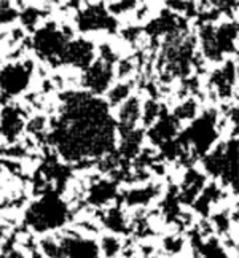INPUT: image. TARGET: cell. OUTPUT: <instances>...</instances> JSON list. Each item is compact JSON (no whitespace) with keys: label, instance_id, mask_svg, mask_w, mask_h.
<instances>
[{"label":"cell","instance_id":"603a6c76","mask_svg":"<svg viewBox=\"0 0 239 258\" xmlns=\"http://www.w3.org/2000/svg\"><path fill=\"white\" fill-rule=\"evenodd\" d=\"M163 108L155 99H148V101L142 102V115H141V123L144 127H152L158 118L161 116Z\"/></svg>","mask_w":239,"mask_h":258},{"label":"cell","instance_id":"f1b7e54d","mask_svg":"<svg viewBox=\"0 0 239 258\" xmlns=\"http://www.w3.org/2000/svg\"><path fill=\"white\" fill-rule=\"evenodd\" d=\"M18 18V12L10 2H0V24H10Z\"/></svg>","mask_w":239,"mask_h":258},{"label":"cell","instance_id":"e0dca14e","mask_svg":"<svg viewBox=\"0 0 239 258\" xmlns=\"http://www.w3.org/2000/svg\"><path fill=\"white\" fill-rule=\"evenodd\" d=\"M222 196V188L218 186L215 182H211V183H206V186L203 188V191L199 193V196L195 200L193 203V209L201 214V215H209L211 209L214 207V204L218 203Z\"/></svg>","mask_w":239,"mask_h":258},{"label":"cell","instance_id":"484cf974","mask_svg":"<svg viewBox=\"0 0 239 258\" xmlns=\"http://www.w3.org/2000/svg\"><path fill=\"white\" fill-rule=\"evenodd\" d=\"M185 245V239L181 234H171V236H166L164 241H163V250L167 255H175L178 253Z\"/></svg>","mask_w":239,"mask_h":258},{"label":"cell","instance_id":"ac0fdd59","mask_svg":"<svg viewBox=\"0 0 239 258\" xmlns=\"http://www.w3.org/2000/svg\"><path fill=\"white\" fill-rule=\"evenodd\" d=\"M116 196V186L110 180H99L89 186L88 201L93 206H105L115 200Z\"/></svg>","mask_w":239,"mask_h":258},{"label":"cell","instance_id":"d4e9b609","mask_svg":"<svg viewBox=\"0 0 239 258\" xmlns=\"http://www.w3.org/2000/svg\"><path fill=\"white\" fill-rule=\"evenodd\" d=\"M122 242L115 234H105L101 241V247L99 250L104 255V258H116L118 253L122 252Z\"/></svg>","mask_w":239,"mask_h":258},{"label":"cell","instance_id":"3957f363","mask_svg":"<svg viewBox=\"0 0 239 258\" xmlns=\"http://www.w3.org/2000/svg\"><path fill=\"white\" fill-rule=\"evenodd\" d=\"M218 137V120L217 112L207 110L203 115H198L192 121L190 127L177 137L178 144L192 150L195 155H206L214 147Z\"/></svg>","mask_w":239,"mask_h":258},{"label":"cell","instance_id":"7a4b0ae2","mask_svg":"<svg viewBox=\"0 0 239 258\" xmlns=\"http://www.w3.org/2000/svg\"><path fill=\"white\" fill-rule=\"evenodd\" d=\"M69 217L66 203L57 195L46 193L38 201L29 206L24 223L35 233H46L63 226Z\"/></svg>","mask_w":239,"mask_h":258},{"label":"cell","instance_id":"4dcf8cb0","mask_svg":"<svg viewBox=\"0 0 239 258\" xmlns=\"http://www.w3.org/2000/svg\"><path fill=\"white\" fill-rule=\"evenodd\" d=\"M26 129H27V133H31V134H37V136L43 134L45 129H46L45 116H35V118H32V120L26 124Z\"/></svg>","mask_w":239,"mask_h":258},{"label":"cell","instance_id":"d6a6232c","mask_svg":"<svg viewBox=\"0 0 239 258\" xmlns=\"http://www.w3.org/2000/svg\"><path fill=\"white\" fill-rule=\"evenodd\" d=\"M142 31H144V29H141V27H129V29H123L122 35H123L125 40L136 43L139 40V37L142 35Z\"/></svg>","mask_w":239,"mask_h":258},{"label":"cell","instance_id":"7c38bea8","mask_svg":"<svg viewBox=\"0 0 239 258\" xmlns=\"http://www.w3.org/2000/svg\"><path fill=\"white\" fill-rule=\"evenodd\" d=\"M206 186V174L199 172L195 167H190L182 177L181 185L177 186V201L178 204L190 206Z\"/></svg>","mask_w":239,"mask_h":258},{"label":"cell","instance_id":"83f0119b","mask_svg":"<svg viewBox=\"0 0 239 258\" xmlns=\"http://www.w3.org/2000/svg\"><path fill=\"white\" fill-rule=\"evenodd\" d=\"M137 7H139L137 2H110L105 10H107V13L113 18V16L125 15L128 12H134V10H137Z\"/></svg>","mask_w":239,"mask_h":258},{"label":"cell","instance_id":"9c48e42d","mask_svg":"<svg viewBox=\"0 0 239 258\" xmlns=\"http://www.w3.org/2000/svg\"><path fill=\"white\" fill-rule=\"evenodd\" d=\"M237 82V66L236 59H228V61L217 71L212 72L209 78V86L214 89L218 99H230L233 89Z\"/></svg>","mask_w":239,"mask_h":258},{"label":"cell","instance_id":"52a82bcc","mask_svg":"<svg viewBox=\"0 0 239 258\" xmlns=\"http://www.w3.org/2000/svg\"><path fill=\"white\" fill-rule=\"evenodd\" d=\"M61 244L64 258H101V250L96 241L83 237L82 234L67 231L61 236H56Z\"/></svg>","mask_w":239,"mask_h":258},{"label":"cell","instance_id":"836d02e7","mask_svg":"<svg viewBox=\"0 0 239 258\" xmlns=\"http://www.w3.org/2000/svg\"><path fill=\"white\" fill-rule=\"evenodd\" d=\"M0 239H2V230H0Z\"/></svg>","mask_w":239,"mask_h":258},{"label":"cell","instance_id":"ba28073f","mask_svg":"<svg viewBox=\"0 0 239 258\" xmlns=\"http://www.w3.org/2000/svg\"><path fill=\"white\" fill-rule=\"evenodd\" d=\"M113 78H115L113 66L101 61V59H96L91 66L83 71L82 85L91 94L97 96V94H102L107 91L108 86L112 85Z\"/></svg>","mask_w":239,"mask_h":258},{"label":"cell","instance_id":"9a60e30c","mask_svg":"<svg viewBox=\"0 0 239 258\" xmlns=\"http://www.w3.org/2000/svg\"><path fill=\"white\" fill-rule=\"evenodd\" d=\"M158 196H161V185L158 183H147L137 188H131L128 190L123 196L125 204L128 207H145L150 203H153Z\"/></svg>","mask_w":239,"mask_h":258},{"label":"cell","instance_id":"8992f818","mask_svg":"<svg viewBox=\"0 0 239 258\" xmlns=\"http://www.w3.org/2000/svg\"><path fill=\"white\" fill-rule=\"evenodd\" d=\"M77 27L82 32H93V31H108L113 32L116 29V21L107 13L102 4L88 5L77 15Z\"/></svg>","mask_w":239,"mask_h":258},{"label":"cell","instance_id":"f546056e","mask_svg":"<svg viewBox=\"0 0 239 258\" xmlns=\"http://www.w3.org/2000/svg\"><path fill=\"white\" fill-rule=\"evenodd\" d=\"M136 69V64L133 62V59H122V61H118L116 64V77L119 78V80L126 82L129 77H131V74L134 72Z\"/></svg>","mask_w":239,"mask_h":258},{"label":"cell","instance_id":"4fadbf2b","mask_svg":"<svg viewBox=\"0 0 239 258\" xmlns=\"http://www.w3.org/2000/svg\"><path fill=\"white\" fill-rule=\"evenodd\" d=\"M181 131V123H178L172 115L169 113H161V116L158 118V121L148 127V141L152 142V145L161 147L167 142L175 141V137L178 136Z\"/></svg>","mask_w":239,"mask_h":258},{"label":"cell","instance_id":"2e32d148","mask_svg":"<svg viewBox=\"0 0 239 258\" xmlns=\"http://www.w3.org/2000/svg\"><path fill=\"white\" fill-rule=\"evenodd\" d=\"M220 180L223 185L233 186V191L236 195V188H237V137H231L230 141L225 142V167L220 175Z\"/></svg>","mask_w":239,"mask_h":258},{"label":"cell","instance_id":"4316f807","mask_svg":"<svg viewBox=\"0 0 239 258\" xmlns=\"http://www.w3.org/2000/svg\"><path fill=\"white\" fill-rule=\"evenodd\" d=\"M42 12H40L38 8H34V7H27L23 15H21V21L23 24L29 29V31H35V27L38 24V21L42 19Z\"/></svg>","mask_w":239,"mask_h":258},{"label":"cell","instance_id":"277c9868","mask_svg":"<svg viewBox=\"0 0 239 258\" xmlns=\"http://www.w3.org/2000/svg\"><path fill=\"white\" fill-rule=\"evenodd\" d=\"M72 37L74 32L71 31V27L57 29L56 24L51 23L37 29L34 35V48L43 61L53 66H59L64 49L69 42H72Z\"/></svg>","mask_w":239,"mask_h":258},{"label":"cell","instance_id":"30bf717a","mask_svg":"<svg viewBox=\"0 0 239 258\" xmlns=\"http://www.w3.org/2000/svg\"><path fill=\"white\" fill-rule=\"evenodd\" d=\"M26 127V113L19 108V105H7L0 112V134L5 141L13 145V142Z\"/></svg>","mask_w":239,"mask_h":258},{"label":"cell","instance_id":"6da1fadb","mask_svg":"<svg viewBox=\"0 0 239 258\" xmlns=\"http://www.w3.org/2000/svg\"><path fill=\"white\" fill-rule=\"evenodd\" d=\"M198 38L201 42L203 57L209 61L218 62L225 54H236L237 43V23L226 21L215 26L214 23L201 24L198 32Z\"/></svg>","mask_w":239,"mask_h":258},{"label":"cell","instance_id":"44dd1931","mask_svg":"<svg viewBox=\"0 0 239 258\" xmlns=\"http://www.w3.org/2000/svg\"><path fill=\"white\" fill-rule=\"evenodd\" d=\"M198 115H199V105H198L195 97L184 99L182 104H178L174 108V112H172V116L178 123H182V121H190L192 123Z\"/></svg>","mask_w":239,"mask_h":258},{"label":"cell","instance_id":"5bb4252c","mask_svg":"<svg viewBox=\"0 0 239 258\" xmlns=\"http://www.w3.org/2000/svg\"><path fill=\"white\" fill-rule=\"evenodd\" d=\"M142 115V101L137 96H129L126 101L118 107L116 129H136L141 123Z\"/></svg>","mask_w":239,"mask_h":258},{"label":"cell","instance_id":"d6986e66","mask_svg":"<svg viewBox=\"0 0 239 258\" xmlns=\"http://www.w3.org/2000/svg\"><path fill=\"white\" fill-rule=\"evenodd\" d=\"M193 252L196 258H233L214 236L204 239L196 249H193Z\"/></svg>","mask_w":239,"mask_h":258},{"label":"cell","instance_id":"1f68e13d","mask_svg":"<svg viewBox=\"0 0 239 258\" xmlns=\"http://www.w3.org/2000/svg\"><path fill=\"white\" fill-rule=\"evenodd\" d=\"M99 53H101V56H99V59L107 64H115L118 62V57H116V53L112 49V46L108 45V43H104L101 48H99Z\"/></svg>","mask_w":239,"mask_h":258},{"label":"cell","instance_id":"cb8c5ba5","mask_svg":"<svg viewBox=\"0 0 239 258\" xmlns=\"http://www.w3.org/2000/svg\"><path fill=\"white\" fill-rule=\"evenodd\" d=\"M214 228V233L218 234H228L231 230V211L230 209H223L212 214V220H209Z\"/></svg>","mask_w":239,"mask_h":258},{"label":"cell","instance_id":"ffe728a7","mask_svg":"<svg viewBox=\"0 0 239 258\" xmlns=\"http://www.w3.org/2000/svg\"><path fill=\"white\" fill-rule=\"evenodd\" d=\"M102 222L104 225L110 230L112 233H126L129 231V225H128V220H126V215L125 212L122 211V207H110V209H107L102 215Z\"/></svg>","mask_w":239,"mask_h":258},{"label":"cell","instance_id":"5b68a950","mask_svg":"<svg viewBox=\"0 0 239 258\" xmlns=\"http://www.w3.org/2000/svg\"><path fill=\"white\" fill-rule=\"evenodd\" d=\"M34 64L31 61L13 62L0 69V91L7 97L21 94L32 77Z\"/></svg>","mask_w":239,"mask_h":258},{"label":"cell","instance_id":"7402d4cb","mask_svg":"<svg viewBox=\"0 0 239 258\" xmlns=\"http://www.w3.org/2000/svg\"><path fill=\"white\" fill-rule=\"evenodd\" d=\"M133 82H119L112 89H108V107H119L129 96H133Z\"/></svg>","mask_w":239,"mask_h":258},{"label":"cell","instance_id":"e575fe53","mask_svg":"<svg viewBox=\"0 0 239 258\" xmlns=\"http://www.w3.org/2000/svg\"><path fill=\"white\" fill-rule=\"evenodd\" d=\"M35 258H37V256H35ZM38 258H42V256H38Z\"/></svg>","mask_w":239,"mask_h":258},{"label":"cell","instance_id":"8fae6325","mask_svg":"<svg viewBox=\"0 0 239 258\" xmlns=\"http://www.w3.org/2000/svg\"><path fill=\"white\" fill-rule=\"evenodd\" d=\"M94 62V45L88 40H72L64 49L61 57V64H69L85 71Z\"/></svg>","mask_w":239,"mask_h":258}]
</instances>
